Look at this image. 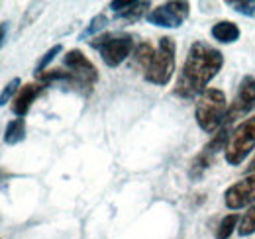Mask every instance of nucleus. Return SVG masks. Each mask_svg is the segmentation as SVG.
<instances>
[{"mask_svg": "<svg viewBox=\"0 0 255 239\" xmlns=\"http://www.w3.org/2000/svg\"><path fill=\"white\" fill-rule=\"evenodd\" d=\"M153 55H155V49L151 47V43H147V41H143V43H139L137 47H135V53H133V59L135 63L145 71L147 67H149V63L153 59Z\"/></svg>", "mask_w": 255, "mask_h": 239, "instance_id": "obj_16", "label": "nucleus"}, {"mask_svg": "<svg viewBox=\"0 0 255 239\" xmlns=\"http://www.w3.org/2000/svg\"><path fill=\"white\" fill-rule=\"evenodd\" d=\"M6 33H8V24L2 22V24H0V47H2L4 41H6Z\"/></svg>", "mask_w": 255, "mask_h": 239, "instance_id": "obj_23", "label": "nucleus"}, {"mask_svg": "<svg viewBox=\"0 0 255 239\" xmlns=\"http://www.w3.org/2000/svg\"><path fill=\"white\" fill-rule=\"evenodd\" d=\"M106 24H108V18H106L104 14H96L95 18L89 22V26L81 31L79 39H87V37H91V35H96L98 31H102L106 28Z\"/></svg>", "mask_w": 255, "mask_h": 239, "instance_id": "obj_18", "label": "nucleus"}, {"mask_svg": "<svg viewBox=\"0 0 255 239\" xmlns=\"http://www.w3.org/2000/svg\"><path fill=\"white\" fill-rule=\"evenodd\" d=\"M222 65L224 55L218 49L204 41H194L179 75L175 94L183 98H194L198 92L202 94L206 90V85L220 73Z\"/></svg>", "mask_w": 255, "mask_h": 239, "instance_id": "obj_1", "label": "nucleus"}, {"mask_svg": "<svg viewBox=\"0 0 255 239\" xmlns=\"http://www.w3.org/2000/svg\"><path fill=\"white\" fill-rule=\"evenodd\" d=\"M214 163V155L210 153V151H202L194 161H192V167H191V177L192 179H200L202 177V173L210 167Z\"/></svg>", "mask_w": 255, "mask_h": 239, "instance_id": "obj_15", "label": "nucleus"}, {"mask_svg": "<svg viewBox=\"0 0 255 239\" xmlns=\"http://www.w3.org/2000/svg\"><path fill=\"white\" fill-rule=\"evenodd\" d=\"M238 222H240V216L238 214L226 216L222 222H220L218 230H216V239H230V236L234 234V230L238 228Z\"/></svg>", "mask_w": 255, "mask_h": 239, "instance_id": "obj_17", "label": "nucleus"}, {"mask_svg": "<svg viewBox=\"0 0 255 239\" xmlns=\"http://www.w3.org/2000/svg\"><path fill=\"white\" fill-rule=\"evenodd\" d=\"M61 49H63V47H61V43L53 45V47H51V49H49V51H47V53L41 57V61L37 63V67H35V73H43V71H45V67H47L51 61H53L55 57H57V55H59V53H61Z\"/></svg>", "mask_w": 255, "mask_h": 239, "instance_id": "obj_22", "label": "nucleus"}, {"mask_svg": "<svg viewBox=\"0 0 255 239\" xmlns=\"http://www.w3.org/2000/svg\"><path fill=\"white\" fill-rule=\"evenodd\" d=\"M226 116H228V100L220 89H206L198 96L194 118L200 129L214 133L226 123Z\"/></svg>", "mask_w": 255, "mask_h": 239, "instance_id": "obj_2", "label": "nucleus"}, {"mask_svg": "<svg viewBox=\"0 0 255 239\" xmlns=\"http://www.w3.org/2000/svg\"><path fill=\"white\" fill-rule=\"evenodd\" d=\"M26 139V120L14 118L8 121L6 129H4V143L6 145H18Z\"/></svg>", "mask_w": 255, "mask_h": 239, "instance_id": "obj_12", "label": "nucleus"}, {"mask_svg": "<svg viewBox=\"0 0 255 239\" xmlns=\"http://www.w3.org/2000/svg\"><path fill=\"white\" fill-rule=\"evenodd\" d=\"M191 12V4L189 2H165L157 8H153L151 12H147V22L159 28H179L183 26V22L189 18Z\"/></svg>", "mask_w": 255, "mask_h": 239, "instance_id": "obj_6", "label": "nucleus"}, {"mask_svg": "<svg viewBox=\"0 0 255 239\" xmlns=\"http://www.w3.org/2000/svg\"><path fill=\"white\" fill-rule=\"evenodd\" d=\"M175 39L173 37H161L159 45L155 49V55L149 63V67L143 71V77L147 83L157 85V87H165L175 73Z\"/></svg>", "mask_w": 255, "mask_h": 239, "instance_id": "obj_3", "label": "nucleus"}, {"mask_svg": "<svg viewBox=\"0 0 255 239\" xmlns=\"http://www.w3.org/2000/svg\"><path fill=\"white\" fill-rule=\"evenodd\" d=\"M246 171H248L250 175H252V173H255V155H254V159L250 161V165H248V169H246Z\"/></svg>", "mask_w": 255, "mask_h": 239, "instance_id": "obj_24", "label": "nucleus"}, {"mask_svg": "<svg viewBox=\"0 0 255 239\" xmlns=\"http://www.w3.org/2000/svg\"><path fill=\"white\" fill-rule=\"evenodd\" d=\"M63 63H65V67L69 69V75H71V83H73V85L89 87V89H91L96 81H98V71H96V67L85 57L83 51L71 49L63 57Z\"/></svg>", "mask_w": 255, "mask_h": 239, "instance_id": "obj_7", "label": "nucleus"}, {"mask_svg": "<svg viewBox=\"0 0 255 239\" xmlns=\"http://www.w3.org/2000/svg\"><path fill=\"white\" fill-rule=\"evenodd\" d=\"M255 147V118L244 120L230 135L226 145V161L230 165H240Z\"/></svg>", "mask_w": 255, "mask_h": 239, "instance_id": "obj_5", "label": "nucleus"}, {"mask_svg": "<svg viewBox=\"0 0 255 239\" xmlns=\"http://www.w3.org/2000/svg\"><path fill=\"white\" fill-rule=\"evenodd\" d=\"M224 202L230 210L246 208L255 202V175L248 179L240 180L236 184H232L226 194H224Z\"/></svg>", "mask_w": 255, "mask_h": 239, "instance_id": "obj_9", "label": "nucleus"}, {"mask_svg": "<svg viewBox=\"0 0 255 239\" xmlns=\"http://www.w3.org/2000/svg\"><path fill=\"white\" fill-rule=\"evenodd\" d=\"M255 108V77H244L242 83H240V89L238 94L228 110V116H226V123H232L234 120L244 118L248 112H252Z\"/></svg>", "mask_w": 255, "mask_h": 239, "instance_id": "obj_8", "label": "nucleus"}, {"mask_svg": "<svg viewBox=\"0 0 255 239\" xmlns=\"http://www.w3.org/2000/svg\"><path fill=\"white\" fill-rule=\"evenodd\" d=\"M210 33H212V37H214L216 41H220V43H234V41L240 39V28H238L234 22H228V20L214 24V28H212Z\"/></svg>", "mask_w": 255, "mask_h": 239, "instance_id": "obj_11", "label": "nucleus"}, {"mask_svg": "<svg viewBox=\"0 0 255 239\" xmlns=\"http://www.w3.org/2000/svg\"><path fill=\"white\" fill-rule=\"evenodd\" d=\"M226 4H228L230 8H234L236 12L244 14V16L255 18V2H244V0H228Z\"/></svg>", "mask_w": 255, "mask_h": 239, "instance_id": "obj_21", "label": "nucleus"}, {"mask_svg": "<svg viewBox=\"0 0 255 239\" xmlns=\"http://www.w3.org/2000/svg\"><path fill=\"white\" fill-rule=\"evenodd\" d=\"M91 45L100 51L102 61L108 67H118L120 63L128 59V55L133 49V37L122 33V35H112V33H104V35H96L91 41Z\"/></svg>", "mask_w": 255, "mask_h": 239, "instance_id": "obj_4", "label": "nucleus"}, {"mask_svg": "<svg viewBox=\"0 0 255 239\" xmlns=\"http://www.w3.org/2000/svg\"><path fill=\"white\" fill-rule=\"evenodd\" d=\"M43 90V85H35V83H30V85H24L22 89L18 90L16 98H14V104H12V112L18 116V118H24L30 108H32L33 100L39 96V92Z\"/></svg>", "mask_w": 255, "mask_h": 239, "instance_id": "obj_10", "label": "nucleus"}, {"mask_svg": "<svg viewBox=\"0 0 255 239\" xmlns=\"http://www.w3.org/2000/svg\"><path fill=\"white\" fill-rule=\"evenodd\" d=\"M228 141H230V123H224L222 127L214 133V139L204 147L206 151H210L212 155H216L218 151H226V145H228Z\"/></svg>", "mask_w": 255, "mask_h": 239, "instance_id": "obj_14", "label": "nucleus"}, {"mask_svg": "<svg viewBox=\"0 0 255 239\" xmlns=\"http://www.w3.org/2000/svg\"><path fill=\"white\" fill-rule=\"evenodd\" d=\"M149 6H151V4H149V2H145V0H137V2H135V0H129L124 10L116 12V16L133 22V20H139V18L145 14V10H147Z\"/></svg>", "mask_w": 255, "mask_h": 239, "instance_id": "obj_13", "label": "nucleus"}, {"mask_svg": "<svg viewBox=\"0 0 255 239\" xmlns=\"http://www.w3.org/2000/svg\"><path fill=\"white\" fill-rule=\"evenodd\" d=\"M238 232H240V236H252V234H255V204L244 214V218H240Z\"/></svg>", "mask_w": 255, "mask_h": 239, "instance_id": "obj_19", "label": "nucleus"}, {"mask_svg": "<svg viewBox=\"0 0 255 239\" xmlns=\"http://www.w3.org/2000/svg\"><path fill=\"white\" fill-rule=\"evenodd\" d=\"M20 89H22V81L18 77H14L0 92V106H6V102H10V98H16Z\"/></svg>", "mask_w": 255, "mask_h": 239, "instance_id": "obj_20", "label": "nucleus"}]
</instances>
